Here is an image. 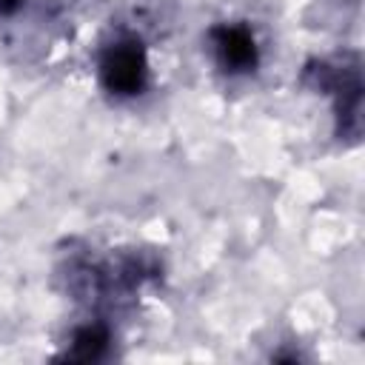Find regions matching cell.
Here are the masks:
<instances>
[{
  "label": "cell",
  "instance_id": "obj_1",
  "mask_svg": "<svg viewBox=\"0 0 365 365\" xmlns=\"http://www.w3.org/2000/svg\"><path fill=\"white\" fill-rule=\"evenodd\" d=\"M100 77H103V86L120 97L140 94L148 80V63H145L143 46L137 40H123L111 46L103 54Z\"/></svg>",
  "mask_w": 365,
  "mask_h": 365
},
{
  "label": "cell",
  "instance_id": "obj_3",
  "mask_svg": "<svg viewBox=\"0 0 365 365\" xmlns=\"http://www.w3.org/2000/svg\"><path fill=\"white\" fill-rule=\"evenodd\" d=\"M103 348H106V334H103V328H83V331L74 336L71 351H68L66 356H68V359H77V362H88V359L100 356Z\"/></svg>",
  "mask_w": 365,
  "mask_h": 365
},
{
  "label": "cell",
  "instance_id": "obj_2",
  "mask_svg": "<svg viewBox=\"0 0 365 365\" xmlns=\"http://www.w3.org/2000/svg\"><path fill=\"white\" fill-rule=\"evenodd\" d=\"M214 51L225 71L242 74L257 66V43L245 26H220L214 29Z\"/></svg>",
  "mask_w": 365,
  "mask_h": 365
}]
</instances>
